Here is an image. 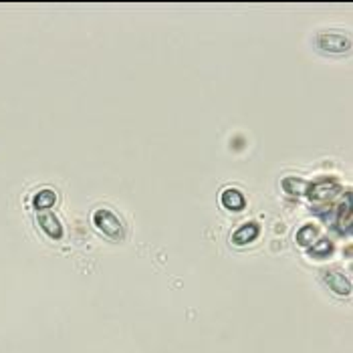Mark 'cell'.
Instances as JSON below:
<instances>
[{
  "mask_svg": "<svg viewBox=\"0 0 353 353\" xmlns=\"http://www.w3.org/2000/svg\"><path fill=\"white\" fill-rule=\"evenodd\" d=\"M315 47L323 53L341 54L352 49V37L339 30H319L313 39Z\"/></svg>",
  "mask_w": 353,
  "mask_h": 353,
  "instance_id": "1",
  "label": "cell"
},
{
  "mask_svg": "<svg viewBox=\"0 0 353 353\" xmlns=\"http://www.w3.org/2000/svg\"><path fill=\"white\" fill-rule=\"evenodd\" d=\"M93 224H95V228L103 236H108L109 241H115L117 243V241H123V236H125L123 222L119 220L117 214H113L108 208H97L93 212Z\"/></svg>",
  "mask_w": 353,
  "mask_h": 353,
  "instance_id": "2",
  "label": "cell"
},
{
  "mask_svg": "<svg viewBox=\"0 0 353 353\" xmlns=\"http://www.w3.org/2000/svg\"><path fill=\"white\" fill-rule=\"evenodd\" d=\"M341 192V182L335 176H319L311 184H307V196L311 202H329L335 194Z\"/></svg>",
  "mask_w": 353,
  "mask_h": 353,
  "instance_id": "3",
  "label": "cell"
},
{
  "mask_svg": "<svg viewBox=\"0 0 353 353\" xmlns=\"http://www.w3.org/2000/svg\"><path fill=\"white\" fill-rule=\"evenodd\" d=\"M323 281L335 295H339V297H350L352 295V281H350L347 274H343V271L327 269V271H323Z\"/></svg>",
  "mask_w": 353,
  "mask_h": 353,
  "instance_id": "4",
  "label": "cell"
},
{
  "mask_svg": "<svg viewBox=\"0 0 353 353\" xmlns=\"http://www.w3.org/2000/svg\"><path fill=\"white\" fill-rule=\"evenodd\" d=\"M37 222H39L41 230H43L49 239L59 241V239L63 236V224L59 222V218L54 216L51 210H41V212H37Z\"/></svg>",
  "mask_w": 353,
  "mask_h": 353,
  "instance_id": "5",
  "label": "cell"
},
{
  "mask_svg": "<svg viewBox=\"0 0 353 353\" xmlns=\"http://www.w3.org/2000/svg\"><path fill=\"white\" fill-rule=\"evenodd\" d=\"M259 234H261V224L259 222H246L232 232V243L236 246L250 245L252 241H256Z\"/></svg>",
  "mask_w": 353,
  "mask_h": 353,
  "instance_id": "6",
  "label": "cell"
},
{
  "mask_svg": "<svg viewBox=\"0 0 353 353\" xmlns=\"http://www.w3.org/2000/svg\"><path fill=\"white\" fill-rule=\"evenodd\" d=\"M352 222H353V210H352V196L345 194L341 206H339V212H337V230L339 232H350L352 230Z\"/></svg>",
  "mask_w": 353,
  "mask_h": 353,
  "instance_id": "7",
  "label": "cell"
},
{
  "mask_svg": "<svg viewBox=\"0 0 353 353\" xmlns=\"http://www.w3.org/2000/svg\"><path fill=\"white\" fill-rule=\"evenodd\" d=\"M220 202H222V206L224 208H228V210H243L246 206V200H245V194L241 190H236V188H228V190L222 192V196H220Z\"/></svg>",
  "mask_w": 353,
  "mask_h": 353,
  "instance_id": "8",
  "label": "cell"
},
{
  "mask_svg": "<svg viewBox=\"0 0 353 353\" xmlns=\"http://www.w3.org/2000/svg\"><path fill=\"white\" fill-rule=\"evenodd\" d=\"M54 200H57V194H54L53 190H49V188H45V190L37 192V196L32 198V206H34L37 212H41V210H51Z\"/></svg>",
  "mask_w": 353,
  "mask_h": 353,
  "instance_id": "9",
  "label": "cell"
},
{
  "mask_svg": "<svg viewBox=\"0 0 353 353\" xmlns=\"http://www.w3.org/2000/svg\"><path fill=\"white\" fill-rule=\"evenodd\" d=\"M281 186H283V190L287 192V194H295V196H301V194H305V192H307V182H305V180H301V178H295V176H287V178H283Z\"/></svg>",
  "mask_w": 353,
  "mask_h": 353,
  "instance_id": "10",
  "label": "cell"
},
{
  "mask_svg": "<svg viewBox=\"0 0 353 353\" xmlns=\"http://www.w3.org/2000/svg\"><path fill=\"white\" fill-rule=\"evenodd\" d=\"M317 234H319L317 226H313V224H305V226H301L299 232H297V243H299L301 246H307V248H309V246L317 241Z\"/></svg>",
  "mask_w": 353,
  "mask_h": 353,
  "instance_id": "11",
  "label": "cell"
},
{
  "mask_svg": "<svg viewBox=\"0 0 353 353\" xmlns=\"http://www.w3.org/2000/svg\"><path fill=\"white\" fill-rule=\"evenodd\" d=\"M333 252V245L329 239H317L313 245L309 246V254L315 256V259H323V256H329Z\"/></svg>",
  "mask_w": 353,
  "mask_h": 353,
  "instance_id": "12",
  "label": "cell"
}]
</instances>
